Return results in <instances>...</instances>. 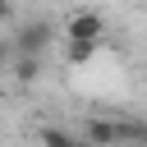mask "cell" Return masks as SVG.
<instances>
[{"label": "cell", "instance_id": "cell-1", "mask_svg": "<svg viewBox=\"0 0 147 147\" xmlns=\"http://www.w3.org/2000/svg\"><path fill=\"white\" fill-rule=\"evenodd\" d=\"M92 147H119V142H138L147 138V129L138 124H119V119H87V133H83Z\"/></svg>", "mask_w": 147, "mask_h": 147}, {"label": "cell", "instance_id": "cell-2", "mask_svg": "<svg viewBox=\"0 0 147 147\" xmlns=\"http://www.w3.org/2000/svg\"><path fill=\"white\" fill-rule=\"evenodd\" d=\"M69 41H92V46H101V37H106V18L96 14V9H78L74 18H69Z\"/></svg>", "mask_w": 147, "mask_h": 147}, {"label": "cell", "instance_id": "cell-3", "mask_svg": "<svg viewBox=\"0 0 147 147\" xmlns=\"http://www.w3.org/2000/svg\"><path fill=\"white\" fill-rule=\"evenodd\" d=\"M51 46V23H23L18 32H14V51H23V55H41Z\"/></svg>", "mask_w": 147, "mask_h": 147}, {"label": "cell", "instance_id": "cell-4", "mask_svg": "<svg viewBox=\"0 0 147 147\" xmlns=\"http://www.w3.org/2000/svg\"><path fill=\"white\" fill-rule=\"evenodd\" d=\"M41 74V55H23V51H14V78L18 83H32Z\"/></svg>", "mask_w": 147, "mask_h": 147}, {"label": "cell", "instance_id": "cell-5", "mask_svg": "<svg viewBox=\"0 0 147 147\" xmlns=\"http://www.w3.org/2000/svg\"><path fill=\"white\" fill-rule=\"evenodd\" d=\"M41 147H78V138L64 129H41Z\"/></svg>", "mask_w": 147, "mask_h": 147}, {"label": "cell", "instance_id": "cell-6", "mask_svg": "<svg viewBox=\"0 0 147 147\" xmlns=\"http://www.w3.org/2000/svg\"><path fill=\"white\" fill-rule=\"evenodd\" d=\"M92 55H96V46H92V41H69V64H87Z\"/></svg>", "mask_w": 147, "mask_h": 147}, {"label": "cell", "instance_id": "cell-7", "mask_svg": "<svg viewBox=\"0 0 147 147\" xmlns=\"http://www.w3.org/2000/svg\"><path fill=\"white\" fill-rule=\"evenodd\" d=\"M78 147H92V142H87V138H83V142H78Z\"/></svg>", "mask_w": 147, "mask_h": 147}]
</instances>
